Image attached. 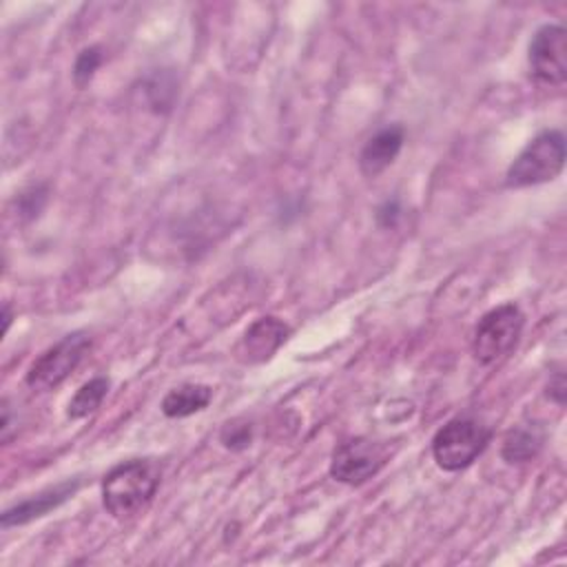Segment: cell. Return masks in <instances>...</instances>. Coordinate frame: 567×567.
I'll return each instance as SVG.
<instances>
[{
    "instance_id": "2e32d148",
    "label": "cell",
    "mask_w": 567,
    "mask_h": 567,
    "mask_svg": "<svg viewBox=\"0 0 567 567\" xmlns=\"http://www.w3.org/2000/svg\"><path fill=\"white\" fill-rule=\"evenodd\" d=\"M146 93H148L151 104L159 111V106H166V109H168V104H171V100H173L175 89H173V82H168V84H166V80H164V78H155V82H151V84H148Z\"/></svg>"
},
{
    "instance_id": "30bf717a",
    "label": "cell",
    "mask_w": 567,
    "mask_h": 567,
    "mask_svg": "<svg viewBox=\"0 0 567 567\" xmlns=\"http://www.w3.org/2000/svg\"><path fill=\"white\" fill-rule=\"evenodd\" d=\"M403 146V128L399 124H390L379 128L359 153V168L365 177H377L383 173L399 155Z\"/></svg>"
},
{
    "instance_id": "d6986e66",
    "label": "cell",
    "mask_w": 567,
    "mask_h": 567,
    "mask_svg": "<svg viewBox=\"0 0 567 567\" xmlns=\"http://www.w3.org/2000/svg\"><path fill=\"white\" fill-rule=\"evenodd\" d=\"M9 323H11V310H9V303H4V332L9 330Z\"/></svg>"
},
{
    "instance_id": "8992f818",
    "label": "cell",
    "mask_w": 567,
    "mask_h": 567,
    "mask_svg": "<svg viewBox=\"0 0 567 567\" xmlns=\"http://www.w3.org/2000/svg\"><path fill=\"white\" fill-rule=\"evenodd\" d=\"M388 458L383 443L354 436L339 443L330 456V476L346 485H361L370 481Z\"/></svg>"
},
{
    "instance_id": "3957f363",
    "label": "cell",
    "mask_w": 567,
    "mask_h": 567,
    "mask_svg": "<svg viewBox=\"0 0 567 567\" xmlns=\"http://www.w3.org/2000/svg\"><path fill=\"white\" fill-rule=\"evenodd\" d=\"M492 439V430L472 416L450 419L432 439V456L445 472H458L472 465Z\"/></svg>"
},
{
    "instance_id": "52a82bcc",
    "label": "cell",
    "mask_w": 567,
    "mask_h": 567,
    "mask_svg": "<svg viewBox=\"0 0 567 567\" xmlns=\"http://www.w3.org/2000/svg\"><path fill=\"white\" fill-rule=\"evenodd\" d=\"M529 75L545 86L567 80V31L560 24H543L527 47Z\"/></svg>"
},
{
    "instance_id": "9c48e42d",
    "label": "cell",
    "mask_w": 567,
    "mask_h": 567,
    "mask_svg": "<svg viewBox=\"0 0 567 567\" xmlns=\"http://www.w3.org/2000/svg\"><path fill=\"white\" fill-rule=\"evenodd\" d=\"M82 481L80 478H66L53 487H47L40 494H33L20 503H16L13 507H7L0 516L2 527H18V525H27L35 518L47 516L51 509L60 507L64 501H69L78 489H80Z\"/></svg>"
},
{
    "instance_id": "7a4b0ae2",
    "label": "cell",
    "mask_w": 567,
    "mask_h": 567,
    "mask_svg": "<svg viewBox=\"0 0 567 567\" xmlns=\"http://www.w3.org/2000/svg\"><path fill=\"white\" fill-rule=\"evenodd\" d=\"M565 166V137L560 131L549 128L538 133L516 155L505 173L507 188H525L551 182Z\"/></svg>"
},
{
    "instance_id": "5bb4252c",
    "label": "cell",
    "mask_w": 567,
    "mask_h": 567,
    "mask_svg": "<svg viewBox=\"0 0 567 567\" xmlns=\"http://www.w3.org/2000/svg\"><path fill=\"white\" fill-rule=\"evenodd\" d=\"M219 441L228 450H235V452L246 450L252 441V425L248 421H239V419L228 421V423H224V427L219 432Z\"/></svg>"
},
{
    "instance_id": "e0dca14e",
    "label": "cell",
    "mask_w": 567,
    "mask_h": 567,
    "mask_svg": "<svg viewBox=\"0 0 567 567\" xmlns=\"http://www.w3.org/2000/svg\"><path fill=\"white\" fill-rule=\"evenodd\" d=\"M401 215V208H399V202L396 199H385L379 210H377V221L383 226V228H392L396 224Z\"/></svg>"
},
{
    "instance_id": "ac0fdd59",
    "label": "cell",
    "mask_w": 567,
    "mask_h": 567,
    "mask_svg": "<svg viewBox=\"0 0 567 567\" xmlns=\"http://www.w3.org/2000/svg\"><path fill=\"white\" fill-rule=\"evenodd\" d=\"M547 394H549L558 405L565 403V374H563V372H556V374H554V379H551L549 385H547Z\"/></svg>"
},
{
    "instance_id": "277c9868",
    "label": "cell",
    "mask_w": 567,
    "mask_h": 567,
    "mask_svg": "<svg viewBox=\"0 0 567 567\" xmlns=\"http://www.w3.org/2000/svg\"><path fill=\"white\" fill-rule=\"evenodd\" d=\"M525 317L516 303H501L485 312L472 332V354L478 363L492 365L509 354L520 334Z\"/></svg>"
},
{
    "instance_id": "8fae6325",
    "label": "cell",
    "mask_w": 567,
    "mask_h": 567,
    "mask_svg": "<svg viewBox=\"0 0 567 567\" xmlns=\"http://www.w3.org/2000/svg\"><path fill=\"white\" fill-rule=\"evenodd\" d=\"M213 399V388L202 383H182L162 399V412L168 419H184L202 412Z\"/></svg>"
},
{
    "instance_id": "6da1fadb",
    "label": "cell",
    "mask_w": 567,
    "mask_h": 567,
    "mask_svg": "<svg viewBox=\"0 0 567 567\" xmlns=\"http://www.w3.org/2000/svg\"><path fill=\"white\" fill-rule=\"evenodd\" d=\"M162 481V467L153 458L122 461L102 478L104 509L117 518L140 514L155 496Z\"/></svg>"
},
{
    "instance_id": "7c38bea8",
    "label": "cell",
    "mask_w": 567,
    "mask_h": 567,
    "mask_svg": "<svg viewBox=\"0 0 567 567\" xmlns=\"http://www.w3.org/2000/svg\"><path fill=\"white\" fill-rule=\"evenodd\" d=\"M543 447V436L529 427H512L503 436L501 456L505 463H525L532 461Z\"/></svg>"
},
{
    "instance_id": "4fadbf2b",
    "label": "cell",
    "mask_w": 567,
    "mask_h": 567,
    "mask_svg": "<svg viewBox=\"0 0 567 567\" xmlns=\"http://www.w3.org/2000/svg\"><path fill=\"white\" fill-rule=\"evenodd\" d=\"M109 388H111V381L106 377H93L91 381L80 385V390L73 394V399L66 405V416L78 421L93 414L102 405L104 396L109 394Z\"/></svg>"
},
{
    "instance_id": "9a60e30c",
    "label": "cell",
    "mask_w": 567,
    "mask_h": 567,
    "mask_svg": "<svg viewBox=\"0 0 567 567\" xmlns=\"http://www.w3.org/2000/svg\"><path fill=\"white\" fill-rule=\"evenodd\" d=\"M102 64V49L100 47H86L78 53L75 64H73V80L78 86L89 84V80L93 78V73L97 71V66Z\"/></svg>"
},
{
    "instance_id": "5b68a950",
    "label": "cell",
    "mask_w": 567,
    "mask_h": 567,
    "mask_svg": "<svg viewBox=\"0 0 567 567\" xmlns=\"http://www.w3.org/2000/svg\"><path fill=\"white\" fill-rule=\"evenodd\" d=\"M91 339L84 332L64 334L58 343L47 348L27 370L24 383L33 392H51L78 368Z\"/></svg>"
},
{
    "instance_id": "ba28073f",
    "label": "cell",
    "mask_w": 567,
    "mask_h": 567,
    "mask_svg": "<svg viewBox=\"0 0 567 567\" xmlns=\"http://www.w3.org/2000/svg\"><path fill=\"white\" fill-rule=\"evenodd\" d=\"M290 337V328L277 317H259L252 321L235 346V357L241 363L255 365L268 361Z\"/></svg>"
}]
</instances>
